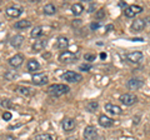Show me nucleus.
Returning a JSON list of instances; mask_svg holds the SVG:
<instances>
[{"instance_id":"nucleus-1","label":"nucleus","mask_w":150,"mask_h":140,"mask_svg":"<svg viewBox=\"0 0 150 140\" xmlns=\"http://www.w3.org/2000/svg\"><path fill=\"white\" fill-rule=\"evenodd\" d=\"M70 90V88L65 84H53L48 88V94H50L51 96H62L64 94H68Z\"/></svg>"},{"instance_id":"nucleus-2","label":"nucleus","mask_w":150,"mask_h":140,"mask_svg":"<svg viewBox=\"0 0 150 140\" xmlns=\"http://www.w3.org/2000/svg\"><path fill=\"white\" fill-rule=\"evenodd\" d=\"M62 79L65 81H69V83H79L83 80V76L81 74L79 73H75V71H65L63 75H62Z\"/></svg>"},{"instance_id":"nucleus-3","label":"nucleus","mask_w":150,"mask_h":140,"mask_svg":"<svg viewBox=\"0 0 150 140\" xmlns=\"http://www.w3.org/2000/svg\"><path fill=\"white\" fill-rule=\"evenodd\" d=\"M76 60H78V57L74 53H71V51H63L59 55V62L64 64H70V63L76 62Z\"/></svg>"},{"instance_id":"nucleus-4","label":"nucleus","mask_w":150,"mask_h":140,"mask_svg":"<svg viewBox=\"0 0 150 140\" xmlns=\"http://www.w3.org/2000/svg\"><path fill=\"white\" fill-rule=\"evenodd\" d=\"M120 101H121V104L130 106V105H134L138 101V98L134 94H131V93H125V94L120 95Z\"/></svg>"},{"instance_id":"nucleus-5","label":"nucleus","mask_w":150,"mask_h":140,"mask_svg":"<svg viewBox=\"0 0 150 140\" xmlns=\"http://www.w3.org/2000/svg\"><path fill=\"white\" fill-rule=\"evenodd\" d=\"M143 11V8L140 5H129L126 9H124V14L126 18H134Z\"/></svg>"},{"instance_id":"nucleus-6","label":"nucleus","mask_w":150,"mask_h":140,"mask_svg":"<svg viewBox=\"0 0 150 140\" xmlns=\"http://www.w3.org/2000/svg\"><path fill=\"white\" fill-rule=\"evenodd\" d=\"M143 58H144V55L142 51H131V53L126 54V59L133 64H139L143 60Z\"/></svg>"},{"instance_id":"nucleus-7","label":"nucleus","mask_w":150,"mask_h":140,"mask_svg":"<svg viewBox=\"0 0 150 140\" xmlns=\"http://www.w3.org/2000/svg\"><path fill=\"white\" fill-rule=\"evenodd\" d=\"M31 80L33 83L35 84V85H45L46 83L49 81V78L46 74H43V73H40V74H34V75L31 76Z\"/></svg>"},{"instance_id":"nucleus-8","label":"nucleus","mask_w":150,"mask_h":140,"mask_svg":"<svg viewBox=\"0 0 150 140\" xmlns=\"http://www.w3.org/2000/svg\"><path fill=\"white\" fill-rule=\"evenodd\" d=\"M75 127H76V123H75V120L71 119V118H65L63 119L62 121V128L64 129V132H73V130L75 129Z\"/></svg>"},{"instance_id":"nucleus-9","label":"nucleus","mask_w":150,"mask_h":140,"mask_svg":"<svg viewBox=\"0 0 150 140\" xmlns=\"http://www.w3.org/2000/svg\"><path fill=\"white\" fill-rule=\"evenodd\" d=\"M96 135H98V130L95 127H93V125H89V127H86L85 130H84V138L86 140H94L96 138Z\"/></svg>"},{"instance_id":"nucleus-10","label":"nucleus","mask_w":150,"mask_h":140,"mask_svg":"<svg viewBox=\"0 0 150 140\" xmlns=\"http://www.w3.org/2000/svg\"><path fill=\"white\" fill-rule=\"evenodd\" d=\"M23 62H24V57L20 54H15L14 57H11L9 59V65L13 68H19L23 64Z\"/></svg>"},{"instance_id":"nucleus-11","label":"nucleus","mask_w":150,"mask_h":140,"mask_svg":"<svg viewBox=\"0 0 150 140\" xmlns=\"http://www.w3.org/2000/svg\"><path fill=\"white\" fill-rule=\"evenodd\" d=\"M105 110L108 111V113L112 114V115H120L121 113H123V110H121L120 106L115 105V104H111V103H106L105 104Z\"/></svg>"},{"instance_id":"nucleus-12","label":"nucleus","mask_w":150,"mask_h":140,"mask_svg":"<svg viewBox=\"0 0 150 140\" xmlns=\"http://www.w3.org/2000/svg\"><path fill=\"white\" fill-rule=\"evenodd\" d=\"M5 13H6V15L10 16V18H18V16L21 15L23 8H20V6H9Z\"/></svg>"},{"instance_id":"nucleus-13","label":"nucleus","mask_w":150,"mask_h":140,"mask_svg":"<svg viewBox=\"0 0 150 140\" xmlns=\"http://www.w3.org/2000/svg\"><path fill=\"white\" fill-rule=\"evenodd\" d=\"M99 124L103 128H110L114 125V119L109 118L108 115H100L99 116Z\"/></svg>"},{"instance_id":"nucleus-14","label":"nucleus","mask_w":150,"mask_h":140,"mask_svg":"<svg viewBox=\"0 0 150 140\" xmlns=\"http://www.w3.org/2000/svg\"><path fill=\"white\" fill-rule=\"evenodd\" d=\"M55 46H56V49L65 50V49H67L68 46H69V40H68V38H65V36H59V38L56 39Z\"/></svg>"},{"instance_id":"nucleus-15","label":"nucleus","mask_w":150,"mask_h":140,"mask_svg":"<svg viewBox=\"0 0 150 140\" xmlns=\"http://www.w3.org/2000/svg\"><path fill=\"white\" fill-rule=\"evenodd\" d=\"M126 86H128L130 90H137L143 86V81L140 80V79H130V80H128V83H126Z\"/></svg>"},{"instance_id":"nucleus-16","label":"nucleus","mask_w":150,"mask_h":140,"mask_svg":"<svg viewBox=\"0 0 150 140\" xmlns=\"http://www.w3.org/2000/svg\"><path fill=\"white\" fill-rule=\"evenodd\" d=\"M16 91L24 96H33L35 94V90L33 89V88H28V86H18Z\"/></svg>"},{"instance_id":"nucleus-17","label":"nucleus","mask_w":150,"mask_h":140,"mask_svg":"<svg viewBox=\"0 0 150 140\" xmlns=\"http://www.w3.org/2000/svg\"><path fill=\"white\" fill-rule=\"evenodd\" d=\"M23 43H24V36L23 35H15V36H13V38L10 39V44L15 49L20 48V46L23 45Z\"/></svg>"},{"instance_id":"nucleus-18","label":"nucleus","mask_w":150,"mask_h":140,"mask_svg":"<svg viewBox=\"0 0 150 140\" xmlns=\"http://www.w3.org/2000/svg\"><path fill=\"white\" fill-rule=\"evenodd\" d=\"M144 28H145V23L142 19H137L135 21H133V24H131V30L135 31V33L142 31Z\"/></svg>"},{"instance_id":"nucleus-19","label":"nucleus","mask_w":150,"mask_h":140,"mask_svg":"<svg viewBox=\"0 0 150 140\" xmlns=\"http://www.w3.org/2000/svg\"><path fill=\"white\" fill-rule=\"evenodd\" d=\"M45 46H46V40H38V41H35V43L33 44L31 49H33L34 53H39V51L45 49Z\"/></svg>"},{"instance_id":"nucleus-20","label":"nucleus","mask_w":150,"mask_h":140,"mask_svg":"<svg viewBox=\"0 0 150 140\" xmlns=\"http://www.w3.org/2000/svg\"><path fill=\"white\" fill-rule=\"evenodd\" d=\"M26 68H28V70H29V71H36V70H39L40 64L38 63L35 59H31V60H29V62H28Z\"/></svg>"},{"instance_id":"nucleus-21","label":"nucleus","mask_w":150,"mask_h":140,"mask_svg":"<svg viewBox=\"0 0 150 140\" xmlns=\"http://www.w3.org/2000/svg\"><path fill=\"white\" fill-rule=\"evenodd\" d=\"M83 11H84V6H83V4L76 3V4H74V5H71V13L74 14L75 16H79Z\"/></svg>"},{"instance_id":"nucleus-22","label":"nucleus","mask_w":150,"mask_h":140,"mask_svg":"<svg viewBox=\"0 0 150 140\" xmlns=\"http://www.w3.org/2000/svg\"><path fill=\"white\" fill-rule=\"evenodd\" d=\"M43 34H44V28L43 26H35L30 33L31 38H39V36H41Z\"/></svg>"},{"instance_id":"nucleus-23","label":"nucleus","mask_w":150,"mask_h":140,"mask_svg":"<svg viewBox=\"0 0 150 140\" xmlns=\"http://www.w3.org/2000/svg\"><path fill=\"white\" fill-rule=\"evenodd\" d=\"M31 25V23L29 20H20V21H16L15 23V28L16 29H26Z\"/></svg>"},{"instance_id":"nucleus-24","label":"nucleus","mask_w":150,"mask_h":140,"mask_svg":"<svg viewBox=\"0 0 150 140\" xmlns=\"http://www.w3.org/2000/svg\"><path fill=\"white\" fill-rule=\"evenodd\" d=\"M44 13L46 14V15H54V14L56 13V8L53 5V4H46V5L44 6Z\"/></svg>"},{"instance_id":"nucleus-25","label":"nucleus","mask_w":150,"mask_h":140,"mask_svg":"<svg viewBox=\"0 0 150 140\" xmlns=\"http://www.w3.org/2000/svg\"><path fill=\"white\" fill-rule=\"evenodd\" d=\"M98 106H99L98 101H89L88 104H86V110L90 111V113H94V111L98 109Z\"/></svg>"},{"instance_id":"nucleus-26","label":"nucleus","mask_w":150,"mask_h":140,"mask_svg":"<svg viewBox=\"0 0 150 140\" xmlns=\"http://www.w3.org/2000/svg\"><path fill=\"white\" fill-rule=\"evenodd\" d=\"M35 140H54V138L50 134H38Z\"/></svg>"},{"instance_id":"nucleus-27","label":"nucleus","mask_w":150,"mask_h":140,"mask_svg":"<svg viewBox=\"0 0 150 140\" xmlns=\"http://www.w3.org/2000/svg\"><path fill=\"white\" fill-rule=\"evenodd\" d=\"M84 59H85V62H95V59H96V57L94 54H85L84 55Z\"/></svg>"},{"instance_id":"nucleus-28","label":"nucleus","mask_w":150,"mask_h":140,"mask_svg":"<svg viewBox=\"0 0 150 140\" xmlns=\"http://www.w3.org/2000/svg\"><path fill=\"white\" fill-rule=\"evenodd\" d=\"M1 106H4V108H11L13 106V101L11 100H9V99H5V100H3L1 103Z\"/></svg>"},{"instance_id":"nucleus-29","label":"nucleus","mask_w":150,"mask_h":140,"mask_svg":"<svg viewBox=\"0 0 150 140\" xmlns=\"http://www.w3.org/2000/svg\"><path fill=\"white\" fill-rule=\"evenodd\" d=\"M15 78H16L15 71H9L5 74V79H8V80H11V79H15Z\"/></svg>"},{"instance_id":"nucleus-30","label":"nucleus","mask_w":150,"mask_h":140,"mask_svg":"<svg viewBox=\"0 0 150 140\" xmlns=\"http://www.w3.org/2000/svg\"><path fill=\"white\" fill-rule=\"evenodd\" d=\"M91 69V65L90 64H81L80 66H79V70H81V71H88V70Z\"/></svg>"},{"instance_id":"nucleus-31","label":"nucleus","mask_w":150,"mask_h":140,"mask_svg":"<svg viewBox=\"0 0 150 140\" xmlns=\"http://www.w3.org/2000/svg\"><path fill=\"white\" fill-rule=\"evenodd\" d=\"M101 26V24L99 21H95V23H91L90 24V29L91 30H96V29H99V28Z\"/></svg>"},{"instance_id":"nucleus-32","label":"nucleus","mask_w":150,"mask_h":140,"mask_svg":"<svg viewBox=\"0 0 150 140\" xmlns=\"http://www.w3.org/2000/svg\"><path fill=\"white\" fill-rule=\"evenodd\" d=\"M104 16H105V10H104V9H100V10L96 13V18H98V19H103Z\"/></svg>"},{"instance_id":"nucleus-33","label":"nucleus","mask_w":150,"mask_h":140,"mask_svg":"<svg viewBox=\"0 0 150 140\" xmlns=\"http://www.w3.org/2000/svg\"><path fill=\"white\" fill-rule=\"evenodd\" d=\"M3 119L5 121H9L11 119V113H9V111H5V113L3 114Z\"/></svg>"},{"instance_id":"nucleus-34","label":"nucleus","mask_w":150,"mask_h":140,"mask_svg":"<svg viewBox=\"0 0 150 140\" xmlns=\"http://www.w3.org/2000/svg\"><path fill=\"white\" fill-rule=\"evenodd\" d=\"M111 30H114V26H112V25H106L105 26V31L106 33H110Z\"/></svg>"},{"instance_id":"nucleus-35","label":"nucleus","mask_w":150,"mask_h":140,"mask_svg":"<svg viewBox=\"0 0 150 140\" xmlns=\"http://www.w3.org/2000/svg\"><path fill=\"white\" fill-rule=\"evenodd\" d=\"M106 57H108V55H106V53H101V54H100V58H101L103 60H104V59H106Z\"/></svg>"},{"instance_id":"nucleus-36","label":"nucleus","mask_w":150,"mask_h":140,"mask_svg":"<svg viewBox=\"0 0 150 140\" xmlns=\"http://www.w3.org/2000/svg\"><path fill=\"white\" fill-rule=\"evenodd\" d=\"M119 5H120L121 8H125V9L128 8V6H126V3H123V1H121V3H119Z\"/></svg>"},{"instance_id":"nucleus-37","label":"nucleus","mask_w":150,"mask_h":140,"mask_svg":"<svg viewBox=\"0 0 150 140\" xmlns=\"http://www.w3.org/2000/svg\"><path fill=\"white\" fill-rule=\"evenodd\" d=\"M65 140H78V139H76V138H67Z\"/></svg>"},{"instance_id":"nucleus-38","label":"nucleus","mask_w":150,"mask_h":140,"mask_svg":"<svg viewBox=\"0 0 150 140\" xmlns=\"http://www.w3.org/2000/svg\"><path fill=\"white\" fill-rule=\"evenodd\" d=\"M8 140H14V138H11V136H8Z\"/></svg>"}]
</instances>
